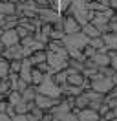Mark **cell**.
Here are the masks:
<instances>
[{"label": "cell", "instance_id": "4", "mask_svg": "<svg viewBox=\"0 0 117 121\" xmlns=\"http://www.w3.org/2000/svg\"><path fill=\"white\" fill-rule=\"evenodd\" d=\"M58 99L60 97H50V95H46V94H38V92H37L33 103H35L40 110H50L51 106H55L58 103Z\"/></svg>", "mask_w": 117, "mask_h": 121}, {"label": "cell", "instance_id": "19", "mask_svg": "<svg viewBox=\"0 0 117 121\" xmlns=\"http://www.w3.org/2000/svg\"><path fill=\"white\" fill-rule=\"evenodd\" d=\"M112 110H113V116L117 117V106H115V108H112Z\"/></svg>", "mask_w": 117, "mask_h": 121}, {"label": "cell", "instance_id": "1", "mask_svg": "<svg viewBox=\"0 0 117 121\" xmlns=\"http://www.w3.org/2000/svg\"><path fill=\"white\" fill-rule=\"evenodd\" d=\"M90 88L95 90V92H99V94H102V95H106V94L113 88V81H112L110 75H104V73H101V72L97 70L93 75L90 77Z\"/></svg>", "mask_w": 117, "mask_h": 121}, {"label": "cell", "instance_id": "18", "mask_svg": "<svg viewBox=\"0 0 117 121\" xmlns=\"http://www.w3.org/2000/svg\"><path fill=\"white\" fill-rule=\"evenodd\" d=\"M112 81H113V86H117V72H113V75H112Z\"/></svg>", "mask_w": 117, "mask_h": 121}, {"label": "cell", "instance_id": "8", "mask_svg": "<svg viewBox=\"0 0 117 121\" xmlns=\"http://www.w3.org/2000/svg\"><path fill=\"white\" fill-rule=\"evenodd\" d=\"M101 39L108 50H117V33L115 31H110V30L104 31V33H101Z\"/></svg>", "mask_w": 117, "mask_h": 121}, {"label": "cell", "instance_id": "11", "mask_svg": "<svg viewBox=\"0 0 117 121\" xmlns=\"http://www.w3.org/2000/svg\"><path fill=\"white\" fill-rule=\"evenodd\" d=\"M80 31H82V33H84L88 39H93V37H99V35H101V31L97 30V28H95L92 22L82 24V26H80Z\"/></svg>", "mask_w": 117, "mask_h": 121}, {"label": "cell", "instance_id": "7", "mask_svg": "<svg viewBox=\"0 0 117 121\" xmlns=\"http://www.w3.org/2000/svg\"><path fill=\"white\" fill-rule=\"evenodd\" d=\"M62 31H64L66 35L77 33V31H80V24L71 15H66V17H62Z\"/></svg>", "mask_w": 117, "mask_h": 121}, {"label": "cell", "instance_id": "3", "mask_svg": "<svg viewBox=\"0 0 117 121\" xmlns=\"http://www.w3.org/2000/svg\"><path fill=\"white\" fill-rule=\"evenodd\" d=\"M35 88H37L38 94H46V95H50V97H60V95H62L60 86L51 79V73H46L44 79L40 81V84H37Z\"/></svg>", "mask_w": 117, "mask_h": 121}, {"label": "cell", "instance_id": "10", "mask_svg": "<svg viewBox=\"0 0 117 121\" xmlns=\"http://www.w3.org/2000/svg\"><path fill=\"white\" fill-rule=\"evenodd\" d=\"M77 117H79V119H99L101 116H99L97 110L90 108V106H84V108H79V110H77Z\"/></svg>", "mask_w": 117, "mask_h": 121}, {"label": "cell", "instance_id": "12", "mask_svg": "<svg viewBox=\"0 0 117 121\" xmlns=\"http://www.w3.org/2000/svg\"><path fill=\"white\" fill-rule=\"evenodd\" d=\"M29 62H31V66H37V64H40L46 60V50H35V52L31 53L28 57Z\"/></svg>", "mask_w": 117, "mask_h": 121}, {"label": "cell", "instance_id": "14", "mask_svg": "<svg viewBox=\"0 0 117 121\" xmlns=\"http://www.w3.org/2000/svg\"><path fill=\"white\" fill-rule=\"evenodd\" d=\"M88 103H90V99H88V95L84 94V92L73 97V106H75L77 110H79V108H84V106H88Z\"/></svg>", "mask_w": 117, "mask_h": 121}, {"label": "cell", "instance_id": "13", "mask_svg": "<svg viewBox=\"0 0 117 121\" xmlns=\"http://www.w3.org/2000/svg\"><path fill=\"white\" fill-rule=\"evenodd\" d=\"M0 13H4V15H13L17 13V4L13 2H9V0H0Z\"/></svg>", "mask_w": 117, "mask_h": 121}, {"label": "cell", "instance_id": "2", "mask_svg": "<svg viewBox=\"0 0 117 121\" xmlns=\"http://www.w3.org/2000/svg\"><path fill=\"white\" fill-rule=\"evenodd\" d=\"M68 59L70 55L68 53H58V52H51V50H46V62L50 66V72H58V70H64L68 66Z\"/></svg>", "mask_w": 117, "mask_h": 121}, {"label": "cell", "instance_id": "17", "mask_svg": "<svg viewBox=\"0 0 117 121\" xmlns=\"http://www.w3.org/2000/svg\"><path fill=\"white\" fill-rule=\"evenodd\" d=\"M9 73V60H6L2 55H0V79L6 77Z\"/></svg>", "mask_w": 117, "mask_h": 121}, {"label": "cell", "instance_id": "6", "mask_svg": "<svg viewBox=\"0 0 117 121\" xmlns=\"http://www.w3.org/2000/svg\"><path fill=\"white\" fill-rule=\"evenodd\" d=\"M0 55H2L6 60L22 59V57H24V53H22V44L17 42V44H13V46H7V48H4V52L0 53Z\"/></svg>", "mask_w": 117, "mask_h": 121}, {"label": "cell", "instance_id": "16", "mask_svg": "<svg viewBox=\"0 0 117 121\" xmlns=\"http://www.w3.org/2000/svg\"><path fill=\"white\" fill-rule=\"evenodd\" d=\"M9 90H11V86H9L7 77H2V79H0V97L7 95V94H9Z\"/></svg>", "mask_w": 117, "mask_h": 121}, {"label": "cell", "instance_id": "15", "mask_svg": "<svg viewBox=\"0 0 117 121\" xmlns=\"http://www.w3.org/2000/svg\"><path fill=\"white\" fill-rule=\"evenodd\" d=\"M44 75H46L44 72H40L37 66H33V68H31V84H33V86L40 84V81L44 79Z\"/></svg>", "mask_w": 117, "mask_h": 121}, {"label": "cell", "instance_id": "9", "mask_svg": "<svg viewBox=\"0 0 117 121\" xmlns=\"http://www.w3.org/2000/svg\"><path fill=\"white\" fill-rule=\"evenodd\" d=\"M90 59L97 64V68H101V66H110V53L108 52H95V55L90 57Z\"/></svg>", "mask_w": 117, "mask_h": 121}, {"label": "cell", "instance_id": "20", "mask_svg": "<svg viewBox=\"0 0 117 121\" xmlns=\"http://www.w3.org/2000/svg\"><path fill=\"white\" fill-rule=\"evenodd\" d=\"M9 2H13V4H17V2H18V0H9Z\"/></svg>", "mask_w": 117, "mask_h": 121}, {"label": "cell", "instance_id": "5", "mask_svg": "<svg viewBox=\"0 0 117 121\" xmlns=\"http://www.w3.org/2000/svg\"><path fill=\"white\" fill-rule=\"evenodd\" d=\"M0 42L4 44V48H7V46H13V44H17V42H20V37H18V33H17L15 28L2 30V33H0Z\"/></svg>", "mask_w": 117, "mask_h": 121}]
</instances>
